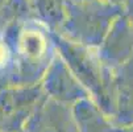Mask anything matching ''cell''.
I'll return each instance as SVG.
<instances>
[{
  "label": "cell",
  "instance_id": "1",
  "mask_svg": "<svg viewBox=\"0 0 133 132\" xmlns=\"http://www.w3.org/2000/svg\"><path fill=\"white\" fill-rule=\"evenodd\" d=\"M13 58V85H38L55 57L51 32L36 18L15 21L3 30Z\"/></svg>",
  "mask_w": 133,
  "mask_h": 132
},
{
  "label": "cell",
  "instance_id": "2",
  "mask_svg": "<svg viewBox=\"0 0 133 132\" xmlns=\"http://www.w3.org/2000/svg\"><path fill=\"white\" fill-rule=\"evenodd\" d=\"M57 53L105 116L113 115V70L105 67L96 49L74 42L51 32Z\"/></svg>",
  "mask_w": 133,
  "mask_h": 132
},
{
  "label": "cell",
  "instance_id": "3",
  "mask_svg": "<svg viewBox=\"0 0 133 132\" xmlns=\"http://www.w3.org/2000/svg\"><path fill=\"white\" fill-rule=\"evenodd\" d=\"M121 13L123 7L108 0H66V16L58 33L74 42L98 49Z\"/></svg>",
  "mask_w": 133,
  "mask_h": 132
},
{
  "label": "cell",
  "instance_id": "4",
  "mask_svg": "<svg viewBox=\"0 0 133 132\" xmlns=\"http://www.w3.org/2000/svg\"><path fill=\"white\" fill-rule=\"evenodd\" d=\"M44 98L40 83L0 87V132H21Z\"/></svg>",
  "mask_w": 133,
  "mask_h": 132
},
{
  "label": "cell",
  "instance_id": "5",
  "mask_svg": "<svg viewBox=\"0 0 133 132\" xmlns=\"http://www.w3.org/2000/svg\"><path fill=\"white\" fill-rule=\"evenodd\" d=\"M40 86L45 97L70 107L82 99L90 98L86 89L75 78L58 53L48 66Z\"/></svg>",
  "mask_w": 133,
  "mask_h": 132
},
{
  "label": "cell",
  "instance_id": "6",
  "mask_svg": "<svg viewBox=\"0 0 133 132\" xmlns=\"http://www.w3.org/2000/svg\"><path fill=\"white\" fill-rule=\"evenodd\" d=\"M21 132H79L70 106L45 97L26 120Z\"/></svg>",
  "mask_w": 133,
  "mask_h": 132
},
{
  "label": "cell",
  "instance_id": "7",
  "mask_svg": "<svg viewBox=\"0 0 133 132\" xmlns=\"http://www.w3.org/2000/svg\"><path fill=\"white\" fill-rule=\"evenodd\" d=\"M96 52L102 64L111 70H116L133 55V28L124 13L112 24Z\"/></svg>",
  "mask_w": 133,
  "mask_h": 132
},
{
  "label": "cell",
  "instance_id": "8",
  "mask_svg": "<svg viewBox=\"0 0 133 132\" xmlns=\"http://www.w3.org/2000/svg\"><path fill=\"white\" fill-rule=\"evenodd\" d=\"M113 118L120 125L133 122V55L113 70Z\"/></svg>",
  "mask_w": 133,
  "mask_h": 132
},
{
  "label": "cell",
  "instance_id": "9",
  "mask_svg": "<svg viewBox=\"0 0 133 132\" xmlns=\"http://www.w3.org/2000/svg\"><path fill=\"white\" fill-rule=\"evenodd\" d=\"M33 17L50 32L58 33L66 16V0H29Z\"/></svg>",
  "mask_w": 133,
  "mask_h": 132
},
{
  "label": "cell",
  "instance_id": "10",
  "mask_svg": "<svg viewBox=\"0 0 133 132\" xmlns=\"http://www.w3.org/2000/svg\"><path fill=\"white\" fill-rule=\"evenodd\" d=\"M25 18H34L29 0H5L0 11V30H3L11 23Z\"/></svg>",
  "mask_w": 133,
  "mask_h": 132
},
{
  "label": "cell",
  "instance_id": "11",
  "mask_svg": "<svg viewBox=\"0 0 133 132\" xmlns=\"http://www.w3.org/2000/svg\"><path fill=\"white\" fill-rule=\"evenodd\" d=\"M13 85V58L11 49L0 30V87Z\"/></svg>",
  "mask_w": 133,
  "mask_h": 132
},
{
  "label": "cell",
  "instance_id": "12",
  "mask_svg": "<svg viewBox=\"0 0 133 132\" xmlns=\"http://www.w3.org/2000/svg\"><path fill=\"white\" fill-rule=\"evenodd\" d=\"M123 13L133 28V0H127L123 4Z\"/></svg>",
  "mask_w": 133,
  "mask_h": 132
},
{
  "label": "cell",
  "instance_id": "13",
  "mask_svg": "<svg viewBox=\"0 0 133 132\" xmlns=\"http://www.w3.org/2000/svg\"><path fill=\"white\" fill-rule=\"evenodd\" d=\"M108 2H111V3H113V4H117V5H121V7H123V4L127 2V0H108Z\"/></svg>",
  "mask_w": 133,
  "mask_h": 132
},
{
  "label": "cell",
  "instance_id": "14",
  "mask_svg": "<svg viewBox=\"0 0 133 132\" xmlns=\"http://www.w3.org/2000/svg\"><path fill=\"white\" fill-rule=\"evenodd\" d=\"M4 3H5V0H0V11H2V8H3Z\"/></svg>",
  "mask_w": 133,
  "mask_h": 132
}]
</instances>
